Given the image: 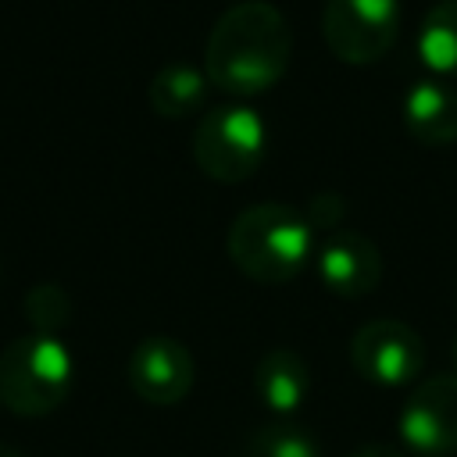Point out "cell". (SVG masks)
I'll list each match as a JSON object with an SVG mask.
<instances>
[{
	"mask_svg": "<svg viewBox=\"0 0 457 457\" xmlns=\"http://www.w3.org/2000/svg\"><path fill=\"white\" fill-rule=\"evenodd\" d=\"M0 457H21V453H18V450H11V446H4V443H0Z\"/></svg>",
	"mask_w": 457,
	"mask_h": 457,
	"instance_id": "ac0fdd59",
	"label": "cell"
},
{
	"mask_svg": "<svg viewBox=\"0 0 457 457\" xmlns=\"http://www.w3.org/2000/svg\"><path fill=\"white\" fill-rule=\"evenodd\" d=\"M228 261L253 282L278 286L303 271L314 253V228L307 214L282 200L243 207L225 232Z\"/></svg>",
	"mask_w": 457,
	"mask_h": 457,
	"instance_id": "7a4b0ae2",
	"label": "cell"
},
{
	"mask_svg": "<svg viewBox=\"0 0 457 457\" xmlns=\"http://www.w3.org/2000/svg\"><path fill=\"white\" fill-rule=\"evenodd\" d=\"M243 457H321V453H318V439L307 428L293 421H271L246 439Z\"/></svg>",
	"mask_w": 457,
	"mask_h": 457,
	"instance_id": "5bb4252c",
	"label": "cell"
},
{
	"mask_svg": "<svg viewBox=\"0 0 457 457\" xmlns=\"http://www.w3.org/2000/svg\"><path fill=\"white\" fill-rule=\"evenodd\" d=\"M346 457H403V450L400 446H389V443H361Z\"/></svg>",
	"mask_w": 457,
	"mask_h": 457,
	"instance_id": "e0dca14e",
	"label": "cell"
},
{
	"mask_svg": "<svg viewBox=\"0 0 457 457\" xmlns=\"http://www.w3.org/2000/svg\"><path fill=\"white\" fill-rule=\"evenodd\" d=\"M453 371H457V336H453Z\"/></svg>",
	"mask_w": 457,
	"mask_h": 457,
	"instance_id": "d6986e66",
	"label": "cell"
},
{
	"mask_svg": "<svg viewBox=\"0 0 457 457\" xmlns=\"http://www.w3.org/2000/svg\"><path fill=\"white\" fill-rule=\"evenodd\" d=\"M403 125L414 139L446 146L457 139V89L446 79H414L403 89Z\"/></svg>",
	"mask_w": 457,
	"mask_h": 457,
	"instance_id": "8fae6325",
	"label": "cell"
},
{
	"mask_svg": "<svg viewBox=\"0 0 457 457\" xmlns=\"http://www.w3.org/2000/svg\"><path fill=\"white\" fill-rule=\"evenodd\" d=\"M314 271L321 286L343 300H357L382 282V250L371 236L357 228H336L314 250Z\"/></svg>",
	"mask_w": 457,
	"mask_h": 457,
	"instance_id": "9c48e42d",
	"label": "cell"
},
{
	"mask_svg": "<svg viewBox=\"0 0 457 457\" xmlns=\"http://www.w3.org/2000/svg\"><path fill=\"white\" fill-rule=\"evenodd\" d=\"M196 382V361L189 346L175 336H146L129 353V386L143 403L171 407L189 396Z\"/></svg>",
	"mask_w": 457,
	"mask_h": 457,
	"instance_id": "ba28073f",
	"label": "cell"
},
{
	"mask_svg": "<svg viewBox=\"0 0 457 457\" xmlns=\"http://www.w3.org/2000/svg\"><path fill=\"white\" fill-rule=\"evenodd\" d=\"M75 382L71 350L57 336L25 332L0 350V407L18 418L54 414Z\"/></svg>",
	"mask_w": 457,
	"mask_h": 457,
	"instance_id": "3957f363",
	"label": "cell"
},
{
	"mask_svg": "<svg viewBox=\"0 0 457 457\" xmlns=\"http://www.w3.org/2000/svg\"><path fill=\"white\" fill-rule=\"evenodd\" d=\"M264 118L246 104H218L193 129V157L218 182H243L264 157Z\"/></svg>",
	"mask_w": 457,
	"mask_h": 457,
	"instance_id": "277c9868",
	"label": "cell"
},
{
	"mask_svg": "<svg viewBox=\"0 0 457 457\" xmlns=\"http://www.w3.org/2000/svg\"><path fill=\"white\" fill-rule=\"evenodd\" d=\"M293 54V29L271 0H236L228 4L204 46V71L214 86L236 96H253L271 89Z\"/></svg>",
	"mask_w": 457,
	"mask_h": 457,
	"instance_id": "6da1fadb",
	"label": "cell"
},
{
	"mask_svg": "<svg viewBox=\"0 0 457 457\" xmlns=\"http://www.w3.org/2000/svg\"><path fill=\"white\" fill-rule=\"evenodd\" d=\"M400 29V0H325L321 32L328 50L346 64L378 61Z\"/></svg>",
	"mask_w": 457,
	"mask_h": 457,
	"instance_id": "8992f818",
	"label": "cell"
},
{
	"mask_svg": "<svg viewBox=\"0 0 457 457\" xmlns=\"http://www.w3.org/2000/svg\"><path fill=\"white\" fill-rule=\"evenodd\" d=\"M207 71L189 61H168L154 71L146 86V100L161 118H186L207 100Z\"/></svg>",
	"mask_w": 457,
	"mask_h": 457,
	"instance_id": "7c38bea8",
	"label": "cell"
},
{
	"mask_svg": "<svg viewBox=\"0 0 457 457\" xmlns=\"http://www.w3.org/2000/svg\"><path fill=\"white\" fill-rule=\"evenodd\" d=\"M396 436L418 457L457 453V371L428 375L407 393Z\"/></svg>",
	"mask_w": 457,
	"mask_h": 457,
	"instance_id": "52a82bcc",
	"label": "cell"
},
{
	"mask_svg": "<svg viewBox=\"0 0 457 457\" xmlns=\"http://www.w3.org/2000/svg\"><path fill=\"white\" fill-rule=\"evenodd\" d=\"M350 364L364 382L378 389H400L421 375L425 343L400 318H371L350 339Z\"/></svg>",
	"mask_w": 457,
	"mask_h": 457,
	"instance_id": "5b68a950",
	"label": "cell"
},
{
	"mask_svg": "<svg viewBox=\"0 0 457 457\" xmlns=\"http://www.w3.org/2000/svg\"><path fill=\"white\" fill-rule=\"evenodd\" d=\"M343 214H346V196H343V193H336V189H318V193L307 196V221H311L314 232H318V228H332V232H336V225L343 221Z\"/></svg>",
	"mask_w": 457,
	"mask_h": 457,
	"instance_id": "2e32d148",
	"label": "cell"
},
{
	"mask_svg": "<svg viewBox=\"0 0 457 457\" xmlns=\"http://www.w3.org/2000/svg\"><path fill=\"white\" fill-rule=\"evenodd\" d=\"M253 396L268 414H275L278 421H289L311 400L307 361L289 346H271L253 368Z\"/></svg>",
	"mask_w": 457,
	"mask_h": 457,
	"instance_id": "30bf717a",
	"label": "cell"
},
{
	"mask_svg": "<svg viewBox=\"0 0 457 457\" xmlns=\"http://www.w3.org/2000/svg\"><path fill=\"white\" fill-rule=\"evenodd\" d=\"M25 321L39 336H57L71 321V296L61 282H36L21 300Z\"/></svg>",
	"mask_w": 457,
	"mask_h": 457,
	"instance_id": "9a60e30c",
	"label": "cell"
},
{
	"mask_svg": "<svg viewBox=\"0 0 457 457\" xmlns=\"http://www.w3.org/2000/svg\"><path fill=\"white\" fill-rule=\"evenodd\" d=\"M418 54L439 75H457V0H436L418 29Z\"/></svg>",
	"mask_w": 457,
	"mask_h": 457,
	"instance_id": "4fadbf2b",
	"label": "cell"
}]
</instances>
